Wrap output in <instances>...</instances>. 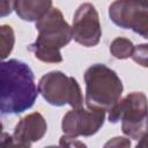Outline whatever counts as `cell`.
I'll return each instance as SVG.
<instances>
[{
  "instance_id": "6da1fadb",
  "label": "cell",
  "mask_w": 148,
  "mask_h": 148,
  "mask_svg": "<svg viewBox=\"0 0 148 148\" xmlns=\"http://www.w3.org/2000/svg\"><path fill=\"white\" fill-rule=\"evenodd\" d=\"M0 110L2 114H20L30 109L39 94L31 68L23 61L1 62Z\"/></svg>"
},
{
  "instance_id": "7a4b0ae2",
  "label": "cell",
  "mask_w": 148,
  "mask_h": 148,
  "mask_svg": "<svg viewBox=\"0 0 148 148\" xmlns=\"http://www.w3.org/2000/svg\"><path fill=\"white\" fill-rule=\"evenodd\" d=\"M36 30L38 31L37 39L28 46V50L43 62H61L60 49L73 39L72 27L64 18L61 10L52 7L36 22Z\"/></svg>"
},
{
  "instance_id": "3957f363",
  "label": "cell",
  "mask_w": 148,
  "mask_h": 148,
  "mask_svg": "<svg viewBox=\"0 0 148 148\" xmlns=\"http://www.w3.org/2000/svg\"><path fill=\"white\" fill-rule=\"evenodd\" d=\"M86 105L88 109L110 111L120 99L123 82L117 73L103 64H94L84 72Z\"/></svg>"
},
{
  "instance_id": "277c9868",
  "label": "cell",
  "mask_w": 148,
  "mask_h": 148,
  "mask_svg": "<svg viewBox=\"0 0 148 148\" xmlns=\"http://www.w3.org/2000/svg\"><path fill=\"white\" fill-rule=\"evenodd\" d=\"M108 119L112 124L121 121V131L130 139H141L148 132L147 96L141 91L130 92L112 106Z\"/></svg>"
},
{
  "instance_id": "5b68a950",
  "label": "cell",
  "mask_w": 148,
  "mask_h": 148,
  "mask_svg": "<svg viewBox=\"0 0 148 148\" xmlns=\"http://www.w3.org/2000/svg\"><path fill=\"white\" fill-rule=\"evenodd\" d=\"M38 90L43 98L51 105L74 108L83 106V96L80 84L73 76H67L60 71L44 74L38 82Z\"/></svg>"
},
{
  "instance_id": "8992f818",
  "label": "cell",
  "mask_w": 148,
  "mask_h": 148,
  "mask_svg": "<svg viewBox=\"0 0 148 148\" xmlns=\"http://www.w3.org/2000/svg\"><path fill=\"white\" fill-rule=\"evenodd\" d=\"M109 17L118 27L130 29L148 39V2L145 0H114L109 6Z\"/></svg>"
},
{
  "instance_id": "52a82bcc",
  "label": "cell",
  "mask_w": 148,
  "mask_h": 148,
  "mask_svg": "<svg viewBox=\"0 0 148 148\" xmlns=\"http://www.w3.org/2000/svg\"><path fill=\"white\" fill-rule=\"evenodd\" d=\"M73 38L86 47L96 46L102 37V28L98 13L92 3L86 2L77 7L73 16Z\"/></svg>"
},
{
  "instance_id": "ba28073f",
  "label": "cell",
  "mask_w": 148,
  "mask_h": 148,
  "mask_svg": "<svg viewBox=\"0 0 148 148\" xmlns=\"http://www.w3.org/2000/svg\"><path fill=\"white\" fill-rule=\"evenodd\" d=\"M105 120V111L74 108L68 111L61 121V128L65 135L77 136H91L96 134L103 126Z\"/></svg>"
},
{
  "instance_id": "9c48e42d",
  "label": "cell",
  "mask_w": 148,
  "mask_h": 148,
  "mask_svg": "<svg viewBox=\"0 0 148 148\" xmlns=\"http://www.w3.org/2000/svg\"><path fill=\"white\" fill-rule=\"evenodd\" d=\"M47 131L45 118L39 112H32L23 117L15 126L13 133V146L30 147L39 141Z\"/></svg>"
},
{
  "instance_id": "30bf717a",
  "label": "cell",
  "mask_w": 148,
  "mask_h": 148,
  "mask_svg": "<svg viewBox=\"0 0 148 148\" xmlns=\"http://www.w3.org/2000/svg\"><path fill=\"white\" fill-rule=\"evenodd\" d=\"M52 8V0H17L15 12L27 22H37Z\"/></svg>"
},
{
  "instance_id": "8fae6325",
  "label": "cell",
  "mask_w": 148,
  "mask_h": 148,
  "mask_svg": "<svg viewBox=\"0 0 148 148\" xmlns=\"http://www.w3.org/2000/svg\"><path fill=\"white\" fill-rule=\"evenodd\" d=\"M134 45L131 39L125 37H117L110 44V53L116 59H128L132 57Z\"/></svg>"
},
{
  "instance_id": "7c38bea8",
  "label": "cell",
  "mask_w": 148,
  "mask_h": 148,
  "mask_svg": "<svg viewBox=\"0 0 148 148\" xmlns=\"http://www.w3.org/2000/svg\"><path fill=\"white\" fill-rule=\"evenodd\" d=\"M0 36H1V59H6L10 52L13 51L14 43H15V35L10 25L3 24L0 28Z\"/></svg>"
},
{
  "instance_id": "4fadbf2b",
  "label": "cell",
  "mask_w": 148,
  "mask_h": 148,
  "mask_svg": "<svg viewBox=\"0 0 148 148\" xmlns=\"http://www.w3.org/2000/svg\"><path fill=\"white\" fill-rule=\"evenodd\" d=\"M138 65L148 68V44H139L134 47L133 54L131 57Z\"/></svg>"
},
{
  "instance_id": "5bb4252c",
  "label": "cell",
  "mask_w": 148,
  "mask_h": 148,
  "mask_svg": "<svg viewBox=\"0 0 148 148\" xmlns=\"http://www.w3.org/2000/svg\"><path fill=\"white\" fill-rule=\"evenodd\" d=\"M17 0H0V16L5 17L9 15L16 8Z\"/></svg>"
},
{
  "instance_id": "9a60e30c",
  "label": "cell",
  "mask_w": 148,
  "mask_h": 148,
  "mask_svg": "<svg viewBox=\"0 0 148 148\" xmlns=\"http://www.w3.org/2000/svg\"><path fill=\"white\" fill-rule=\"evenodd\" d=\"M104 147H131V141L123 136H117L108 141Z\"/></svg>"
},
{
  "instance_id": "2e32d148",
  "label": "cell",
  "mask_w": 148,
  "mask_h": 148,
  "mask_svg": "<svg viewBox=\"0 0 148 148\" xmlns=\"http://www.w3.org/2000/svg\"><path fill=\"white\" fill-rule=\"evenodd\" d=\"M60 146H67V147H86V145L83 142L77 141L76 138H72L68 135H62L60 138Z\"/></svg>"
},
{
  "instance_id": "e0dca14e",
  "label": "cell",
  "mask_w": 148,
  "mask_h": 148,
  "mask_svg": "<svg viewBox=\"0 0 148 148\" xmlns=\"http://www.w3.org/2000/svg\"><path fill=\"white\" fill-rule=\"evenodd\" d=\"M136 147L139 148H141V147H148V132L141 138V139H139V142L136 143Z\"/></svg>"
}]
</instances>
